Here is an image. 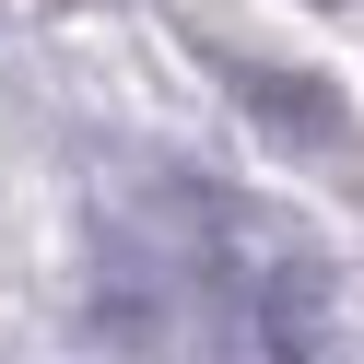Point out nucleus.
Returning a JSON list of instances; mask_svg holds the SVG:
<instances>
[{"instance_id":"nucleus-1","label":"nucleus","mask_w":364,"mask_h":364,"mask_svg":"<svg viewBox=\"0 0 364 364\" xmlns=\"http://www.w3.org/2000/svg\"><path fill=\"white\" fill-rule=\"evenodd\" d=\"M188 223H200V282H212L223 329L270 364H306L329 329V270L306 259V235L247 212V200H188Z\"/></svg>"}]
</instances>
